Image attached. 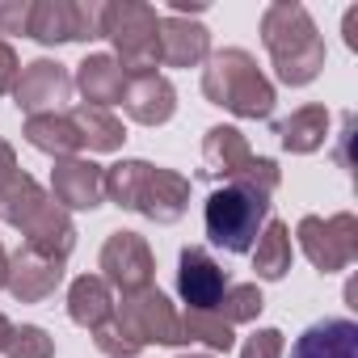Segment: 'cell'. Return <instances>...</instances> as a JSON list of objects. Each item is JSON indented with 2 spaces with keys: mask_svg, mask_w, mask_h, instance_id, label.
Masks as SVG:
<instances>
[{
  "mask_svg": "<svg viewBox=\"0 0 358 358\" xmlns=\"http://www.w3.org/2000/svg\"><path fill=\"white\" fill-rule=\"evenodd\" d=\"M262 43L270 51L278 80L291 89H303L324 72V38L312 13L295 5V0H274L262 13Z\"/></svg>",
  "mask_w": 358,
  "mask_h": 358,
  "instance_id": "cell-1",
  "label": "cell"
},
{
  "mask_svg": "<svg viewBox=\"0 0 358 358\" xmlns=\"http://www.w3.org/2000/svg\"><path fill=\"white\" fill-rule=\"evenodd\" d=\"M106 199L152 224H177L190 207V177L148 160H118L106 169Z\"/></svg>",
  "mask_w": 358,
  "mask_h": 358,
  "instance_id": "cell-2",
  "label": "cell"
},
{
  "mask_svg": "<svg viewBox=\"0 0 358 358\" xmlns=\"http://www.w3.org/2000/svg\"><path fill=\"white\" fill-rule=\"evenodd\" d=\"M203 97L236 118H270L274 114V85L257 68V59L245 47H224L207 55L203 68Z\"/></svg>",
  "mask_w": 358,
  "mask_h": 358,
  "instance_id": "cell-3",
  "label": "cell"
},
{
  "mask_svg": "<svg viewBox=\"0 0 358 358\" xmlns=\"http://www.w3.org/2000/svg\"><path fill=\"white\" fill-rule=\"evenodd\" d=\"M203 224H207L211 245H220L224 253H249L257 245L262 228L270 224V199L241 182H228V186L211 190V199L203 207Z\"/></svg>",
  "mask_w": 358,
  "mask_h": 358,
  "instance_id": "cell-4",
  "label": "cell"
},
{
  "mask_svg": "<svg viewBox=\"0 0 358 358\" xmlns=\"http://www.w3.org/2000/svg\"><path fill=\"white\" fill-rule=\"evenodd\" d=\"M101 38L114 43V59L127 76L156 72L160 64V13L143 0H110L101 9Z\"/></svg>",
  "mask_w": 358,
  "mask_h": 358,
  "instance_id": "cell-5",
  "label": "cell"
},
{
  "mask_svg": "<svg viewBox=\"0 0 358 358\" xmlns=\"http://www.w3.org/2000/svg\"><path fill=\"white\" fill-rule=\"evenodd\" d=\"M101 0H34L30 38L43 47L101 38Z\"/></svg>",
  "mask_w": 358,
  "mask_h": 358,
  "instance_id": "cell-6",
  "label": "cell"
},
{
  "mask_svg": "<svg viewBox=\"0 0 358 358\" xmlns=\"http://www.w3.org/2000/svg\"><path fill=\"white\" fill-rule=\"evenodd\" d=\"M295 236H299L303 257H308L320 274H337V270H345V266L358 257V220H354L350 211L329 215V220L303 215L299 228H295Z\"/></svg>",
  "mask_w": 358,
  "mask_h": 358,
  "instance_id": "cell-7",
  "label": "cell"
},
{
  "mask_svg": "<svg viewBox=\"0 0 358 358\" xmlns=\"http://www.w3.org/2000/svg\"><path fill=\"white\" fill-rule=\"evenodd\" d=\"M127 329L143 341V345H182L186 333H182V316L169 303V295L160 287H143V291H131L122 295V303L114 308Z\"/></svg>",
  "mask_w": 358,
  "mask_h": 358,
  "instance_id": "cell-8",
  "label": "cell"
},
{
  "mask_svg": "<svg viewBox=\"0 0 358 358\" xmlns=\"http://www.w3.org/2000/svg\"><path fill=\"white\" fill-rule=\"evenodd\" d=\"M97 266H101V278L110 282V291H122V295L152 287V274H156V257H152L148 241L127 228L106 236Z\"/></svg>",
  "mask_w": 358,
  "mask_h": 358,
  "instance_id": "cell-9",
  "label": "cell"
},
{
  "mask_svg": "<svg viewBox=\"0 0 358 358\" xmlns=\"http://www.w3.org/2000/svg\"><path fill=\"white\" fill-rule=\"evenodd\" d=\"M13 101L26 118L34 114H64V106L72 101V72L59 59H30L13 85Z\"/></svg>",
  "mask_w": 358,
  "mask_h": 358,
  "instance_id": "cell-10",
  "label": "cell"
},
{
  "mask_svg": "<svg viewBox=\"0 0 358 358\" xmlns=\"http://www.w3.org/2000/svg\"><path fill=\"white\" fill-rule=\"evenodd\" d=\"M224 291H228V270L203 245H186L177 253V295H182L186 312H211Z\"/></svg>",
  "mask_w": 358,
  "mask_h": 358,
  "instance_id": "cell-11",
  "label": "cell"
},
{
  "mask_svg": "<svg viewBox=\"0 0 358 358\" xmlns=\"http://www.w3.org/2000/svg\"><path fill=\"white\" fill-rule=\"evenodd\" d=\"M59 282H64V257H51L34 245H22L17 253H9L5 287L17 303H43L55 295Z\"/></svg>",
  "mask_w": 358,
  "mask_h": 358,
  "instance_id": "cell-12",
  "label": "cell"
},
{
  "mask_svg": "<svg viewBox=\"0 0 358 358\" xmlns=\"http://www.w3.org/2000/svg\"><path fill=\"white\" fill-rule=\"evenodd\" d=\"M51 199L64 211H93L106 203V169L85 160V156H68L55 160L51 169Z\"/></svg>",
  "mask_w": 358,
  "mask_h": 358,
  "instance_id": "cell-13",
  "label": "cell"
},
{
  "mask_svg": "<svg viewBox=\"0 0 358 358\" xmlns=\"http://www.w3.org/2000/svg\"><path fill=\"white\" fill-rule=\"evenodd\" d=\"M118 106L139 127H164L177 110V89L160 72H135V76H127V89H122Z\"/></svg>",
  "mask_w": 358,
  "mask_h": 358,
  "instance_id": "cell-14",
  "label": "cell"
},
{
  "mask_svg": "<svg viewBox=\"0 0 358 358\" xmlns=\"http://www.w3.org/2000/svg\"><path fill=\"white\" fill-rule=\"evenodd\" d=\"M17 232L26 236V245L43 249V253H51V257H64V262H68V253L76 249V224H72V215L51 199V190H47V199L22 220Z\"/></svg>",
  "mask_w": 358,
  "mask_h": 358,
  "instance_id": "cell-15",
  "label": "cell"
},
{
  "mask_svg": "<svg viewBox=\"0 0 358 358\" xmlns=\"http://www.w3.org/2000/svg\"><path fill=\"white\" fill-rule=\"evenodd\" d=\"M253 164V148L236 127H211L203 139V177L211 182H236L245 177V169Z\"/></svg>",
  "mask_w": 358,
  "mask_h": 358,
  "instance_id": "cell-16",
  "label": "cell"
},
{
  "mask_svg": "<svg viewBox=\"0 0 358 358\" xmlns=\"http://www.w3.org/2000/svg\"><path fill=\"white\" fill-rule=\"evenodd\" d=\"M211 55V30L190 17H160V64L199 68Z\"/></svg>",
  "mask_w": 358,
  "mask_h": 358,
  "instance_id": "cell-17",
  "label": "cell"
},
{
  "mask_svg": "<svg viewBox=\"0 0 358 358\" xmlns=\"http://www.w3.org/2000/svg\"><path fill=\"white\" fill-rule=\"evenodd\" d=\"M291 358H358V324L345 316H324L295 337Z\"/></svg>",
  "mask_w": 358,
  "mask_h": 358,
  "instance_id": "cell-18",
  "label": "cell"
},
{
  "mask_svg": "<svg viewBox=\"0 0 358 358\" xmlns=\"http://www.w3.org/2000/svg\"><path fill=\"white\" fill-rule=\"evenodd\" d=\"M72 89H80L85 106H97V110H110L122 101V89H127V72L114 55H85L76 64V76H72Z\"/></svg>",
  "mask_w": 358,
  "mask_h": 358,
  "instance_id": "cell-19",
  "label": "cell"
},
{
  "mask_svg": "<svg viewBox=\"0 0 358 358\" xmlns=\"http://www.w3.org/2000/svg\"><path fill=\"white\" fill-rule=\"evenodd\" d=\"M274 135L287 152L295 156H308V152H320L324 139H329V110L324 106H299L295 114L278 118L274 122Z\"/></svg>",
  "mask_w": 358,
  "mask_h": 358,
  "instance_id": "cell-20",
  "label": "cell"
},
{
  "mask_svg": "<svg viewBox=\"0 0 358 358\" xmlns=\"http://www.w3.org/2000/svg\"><path fill=\"white\" fill-rule=\"evenodd\" d=\"M114 308H118V299H114V291H110V282H106L101 274H80V278L68 287V316H72L80 329H89V333H93L101 320H110Z\"/></svg>",
  "mask_w": 358,
  "mask_h": 358,
  "instance_id": "cell-21",
  "label": "cell"
},
{
  "mask_svg": "<svg viewBox=\"0 0 358 358\" xmlns=\"http://www.w3.org/2000/svg\"><path fill=\"white\" fill-rule=\"evenodd\" d=\"M22 135L34 152H47L55 160H68L80 152V131H76L72 114H34V118H26Z\"/></svg>",
  "mask_w": 358,
  "mask_h": 358,
  "instance_id": "cell-22",
  "label": "cell"
},
{
  "mask_svg": "<svg viewBox=\"0 0 358 358\" xmlns=\"http://www.w3.org/2000/svg\"><path fill=\"white\" fill-rule=\"evenodd\" d=\"M291 257H295V253H291V228H287L282 220H270V224L262 228L257 245H253V270H257V278H266V282L287 278Z\"/></svg>",
  "mask_w": 358,
  "mask_h": 358,
  "instance_id": "cell-23",
  "label": "cell"
},
{
  "mask_svg": "<svg viewBox=\"0 0 358 358\" xmlns=\"http://www.w3.org/2000/svg\"><path fill=\"white\" fill-rule=\"evenodd\" d=\"M72 122L80 131V148H89V152H118L122 139H127L122 122L110 110H97V106H76Z\"/></svg>",
  "mask_w": 358,
  "mask_h": 358,
  "instance_id": "cell-24",
  "label": "cell"
},
{
  "mask_svg": "<svg viewBox=\"0 0 358 358\" xmlns=\"http://www.w3.org/2000/svg\"><path fill=\"white\" fill-rule=\"evenodd\" d=\"M262 308H266V299H262V287L257 282H228V291L220 295V303L211 308L224 324H249V320H257L262 316Z\"/></svg>",
  "mask_w": 358,
  "mask_h": 358,
  "instance_id": "cell-25",
  "label": "cell"
},
{
  "mask_svg": "<svg viewBox=\"0 0 358 358\" xmlns=\"http://www.w3.org/2000/svg\"><path fill=\"white\" fill-rule=\"evenodd\" d=\"M43 199H47V190L34 182V177H30V173H17L13 182L0 190V220H5L9 228H22V220H26Z\"/></svg>",
  "mask_w": 358,
  "mask_h": 358,
  "instance_id": "cell-26",
  "label": "cell"
},
{
  "mask_svg": "<svg viewBox=\"0 0 358 358\" xmlns=\"http://www.w3.org/2000/svg\"><path fill=\"white\" fill-rule=\"evenodd\" d=\"M182 333H186V341H203V345L215 350V354H228V350L236 345L232 324H224L215 312H186V316H182Z\"/></svg>",
  "mask_w": 358,
  "mask_h": 358,
  "instance_id": "cell-27",
  "label": "cell"
},
{
  "mask_svg": "<svg viewBox=\"0 0 358 358\" xmlns=\"http://www.w3.org/2000/svg\"><path fill=\"white\" fill-rule=\"evenodd\" d=\"M93 345H97L106 358H135V354L143 350V341H139V337L127 329V320H122L118 312L93 329Z\"/></svg>",
  "mask_w": 358,
  "mask_h": 358,
  "instance_id": "cell-28",
  "label": "cell"
},
{
  "mask_svg": "<svg viewBox=\"0 0 358 358\" xmlns=\"http://www.w3.org/2000/svg\"><path fill=\"white\" fill-rule=\"evenodd\" d=\"M0 354H9V358H55V337L38 324H13Z\"/></svg>",
  "mask_w": 358,
  "mask_h": 358,
  "instance_id": "cell-29",
  "label": "cell"
},
{
  "mask_svg": "<svg viewBox=\"0 0 358 358\" xmlns=\"http://www.w3.org/2000/svg\"><path fill=\"white\" fill-rule=\"evenodd\" d=\"M241 358H287V337L278 329H257L241 345Z\"/></svg>",
  "mask_w": 358,
  "mask_h": 358,
  "instance_id": "cell-30",
  "label": "cell"
},
{
  "mask_svg": "<svg viewBox=\"0 0 358 358\" xmlns=\"http://www.w3.org/2000/svg\"><path fill=\"white\" fill-rule=\"evenodd\" d=\"M34 0H0V34H30Z\"/></svg>",
  "mask_w": 358,
  "mask_h": 358,
  "instance_id": "cell-31",
  "label": "cell"
},
{
  "mask_svg": "<svg viewBox=\"0 0 358 358\" xmlns=\"http://www.w3.org/2000/svg\"><path fill=\"white\" fill-rule=\"evenodd\" d=\"M17 76H22V64H17V51L0 38V93H13V85H17Z\"/></svg>",
  "mask_w": 358,
  "mask_h": 358,
  "instance_id": "cell-32",
  "label": "cell"
},
{
  "mask_svg": "<svg viewBox=\"0 0 358 358\" xmlns=\"http://www.w3.org/2000/svg\"><path fill=\"white\" fill-rule=\"evenodd\" d=\"M22 173V164H17V152H13V143H5L0 139V190H5L13 177Z\"/></svg>",
  "mask_w": 358,
  "mask_h": 358,
  "instance_id": "cell-33",
  "label": "cell"
},
{
  "mask_svg": "<svg viewBox=\"0 0 358 358\" xmlns=\"http://www.w3.org/2000/svg\"><path fill=\"white\" fill-rule=\"evenodd\" d=\"M194 13H207L203 0H169V17H194Z\"/></svg>",
  "mask_w": 358,
  "mask_h": 358,
  "instance_id": "cell-34",
  "label": "cell"
},
{
  "mask_svg": "<svg viewBox=\"0 0 358 358\" xmlns=\"http://www.w3.org/2000/svg\"><path fill=\"white\" fill-rule=\"evenodd\" d=\"M345 47H350V51H358V9H350V13H345Z\"/></svg>",
  "mask_w": 358,
  "mask_h": 358,
  "instance_id": "cell-35",
  "label": "cell"
},
{
  "mask_svg": "<svg viewBox=\"0 0 358 358\" xmlns=\"http://www.w3.org/2000/svg\"><path fill=\"white\" fill-rule=\"evenodd\" d=\"M9 329H13V324H9V316L0 312V350H5V341H9Z\"/></svg>",
  "mask_w": 358,
  "mask_h": 358,
  "instance_id": "cell-36",
  "label": "cell"
},
{
  "mask_svg": "<svg viewBox=\"0 0 358 358\" xmlns=\"http://www.w3.org/2000/svg\"><path fill=\"white\" fill-rule=\"evenodd\" d=\"M5 274H9V253H5V245H0V287H5Z\"/></svg>",
  "mask_w": 358,
  "mask_h": 358,
  "instance_id": "cell-37",
  "label": "cell"
},
{
  "mask_svg": "<svg viewBox=\"0 0 358 358\" xmlns=\"http://www.w3.org/2000/svg\"><path fill=\"white\" fill-rule=\"evenodd\" d=\"M177 358H215V354H194V350H190V354H177Z\"/></svg>",
  "mask_w": 358,
  "mask_h": 358,
  "instance_id": "cell-38",
  "label": "cell"
}]
</instances>
